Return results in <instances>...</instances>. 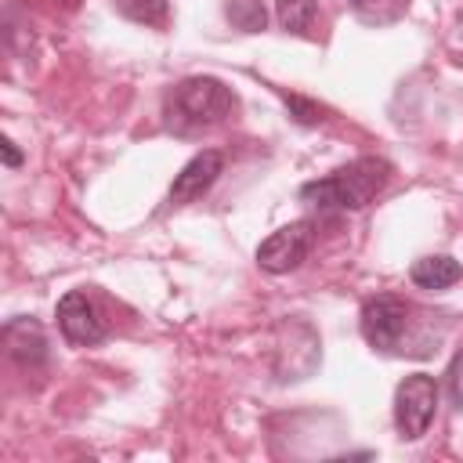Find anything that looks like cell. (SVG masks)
Masks as SVG:
<instances>
[{
	"instance_id": "1",
	"label": "cell",
	"mask_w": 463,
	"mask_h": 463,
	"mask_svg": "<svg viewBox=\"0 0 463 463\" xmlns=\"http://www.w3.org/2000/svg\"><path fill=\"white\" fill-rule=\"evenodd\" d=\"M391 181V163L380 156H362L318 181L300 184V203L318 210V213H333V210H362L369 206L383 184Z\"/></svg>"
},
{
	"instance_id": "9",
	"label": "cell",
	"mask_w": 463,
	"mask_h": 463,
	"mask_svg": "<svg viewBox=\"0 0 463 463\" xmlns=\"http://www.w3.org/2000/svg\"><path fill=\"white\" fill-rule=\"evenodd\" d=\"M409 275H412V282H416L420 289H449V286L459 282L463 268H459V260L449 257V253H427V257L412 260Z\"/></svg>"
},
{
	"instance_id": "4",
	"label": "cell",
	"mask_w": 463,
	"mask_h": 463,
	"mask_svg": "<svg viewBox=\"0 0 463 463\" xmlns=\"http://www.w3.org/2000/svg\"><path fill=\"white\" fill-rule=\"evenodd\" d=\"M438 409V383L427 373H409L394 391V427L405 441H416L427 434Z\"/></svg>"
},
{
	"instance_id": "6",
	"label": "cell",
	"mask_w": 463,
	"mask_h": 463,
	"mask_svg": "<svg viewBox=\"0 0 463 463\" xmlns=\"http://www.w3.org/2000/svg\"><path fill=\"white\" fill-rule=\"evenodd\" d=\"M224 174V156L217 148H203L195 152L177 174H174V184L166 192V203L170 206H188L195 203L199 195H206L213 188V181Z\"/></svg>"
},
{
	"instance_id": "2",
	"label": "cell",
	"mask_w": 463,
	"mask_h": 463,
	"mask_svg": "<svg viewBox=\"0 0 463 463\" xmlns=\"http://www.w3.org/2000/svg\"><path fill=\"white\" fill-rule=\"evenodd\" d=\"M232 112H235V94L228 83L213 76H184L166 90V101H163L166 127L184 137L224 123Z\"/></svg>"
},
{
	"instance_id": "10",
	"label": "cell",
	"mask_w": 463,
	"mask_h": 463,
	"mask_svg": "<svg viewBox=\"0 0 463 463\" xmlns=\"http://www.w3.org/2000/svg\"><path fill=\"white\" fill-rule=\"evenodd\" d=\"M119 14H127L137 25L163 29L170 18V0H119Z\"/></svg>"
},
{
	"instance_id": "12",
	"label": "cell",
	"mask_w": 463,
	"mask_h": 463,
	"mask_svg": "<svg viewBox=\"0 0 463 463\" xmlns=\"http://www.w3.org/2000/svg\"><path fill=\"white\" fill-rule=\"evenodd\" d=\"M228 18L235 22V29H242V33H257V29H264V7H260V0H232L228 7Z\"/></svg>"
},
{
	"instance_id": "7",
	"label": "cell",
	"mask_w": 463,
	"mask_h": 463,
	"mask_svg": "<svg viewBox=\"0 0 463 463\" xmlns=\"http://www.w3.org/2000/svg\"><path fill=\"white\" fill-rule=\"evenodd\" d=\"M58 329L69 344L76 347H90V344H101L105 340V326L98 318V307L90 304L87 293L80 289H69L61 300H58Z\"/></svg>"
},
{
	"instance_id": "3",
	"label": "cell",
	"mask_w": 463,
	"mask_h": 463,
	"mask_svg": "<svg viewBox=\"0 0 463 463\" xmlns=\"http://www.w3.org/2000/svg\"><path fill=\"white\" fill-rule=\"evenodd\" d=\"M358 326H362V336L373 351H383V354L405 351L402 344H405V333L412 326V304H405L402 297H391V293L369 297L362 304Z\"/></svg>"
},
{
	"instance_id": "13",
	"label": "cell",
	"mask_w": 463,
	"mask_h": 463,
	"mask_svg": "<svg viewBox=\"0 0 463 463\" xmlns=\"http://www.w3.org/2000/svg\"><path fill=\"white\" fill-rule=\"evenodd\" d=\"M282 101H286L289 116H293L297 123H304V127H318V123L326 119V109H322L318 101L304 98V94H282Z\"/></svg>"
},
{
	"instance_id": "16",
	"label": "cell",
	"mask_w": 463,
	"mask_h": 463,
	"mask_svg": "<svg viewBox=\"0 0 463 463\" xmlns=\"http://www.w3.org/2000/svg\"><path fill=\"white\" fill-rule=\"evenodd\" d=\"M365 4H369V0H354V7H358V11H362V7H365Z\"/></svg>"
},
{
	"instance_id": "5",
	"label": "cell",
	"mask_w": 463,
	"mask_h": 463,
	"mask_svg": "<svg viewBox=\"0 0 463 463\" xmlns=\"http://www.w3.org/2000/svg\"><path fill=\"white\" fill-rule=\"evenodd\" d=\"M315 246V224L311 221H289L275 228L260 246H257V264L271 275H286L307 260Z\"/></svg>"
},
{
	"instance_id": "15",
	"label": "cell",
	"mask_w": 463,
	"mask_h": 463,
	"mask_svg": "<svg viewBox=\"0 0 463 463\" xmlns=\"http://www.w3.org/2000/svg\"><path fill=\"white\" fill-rule=\"evenodd\" d=\"M0 156H4V163H7V166H18V163H22V152L14 148V141H11V137H4V141H0Z\"/></svg>"
},
{
	"instance_id": "14",
	"label": "cell",
	"mask_w": 463,
	"mask_h": 463,
	"mask_svg": "<svg viewBox=\"0 0 463 463\" xmlns=\"http://www.w3.org/2000/svg\"><path fill=\"white\" fill-rule=\"evenodd\" d=\"M445 391H449V402L456 409H463V347L452 354V362L445 369Z\"/></svg>"
},
{
	"instance_id": "8",
	"label": "cell",
	"mask_w": 463,
	"mask_h": 463,
	"mask_svg": "<svg viewBox=\"0 0 463 463\" xmlns=\"http://www.w3.org/2000/svg\"><path fill=\"white\" fill-rule=\"evenodd\" d=\"M4 347L11 354V362H18L22 369H40L47 362V333L36 318H11L4 326Z\"/></svg>"
},
{
	"instance_id": "11",
	"label": "cell",
	"mask_w": 463,
	"mask_h": 463,
	"mask_svg": "<svg viewBox=\"0 0 463 463\" xmlns=\"http://www.w3.org/2000/svg\"><path fill=\"white\" fill-rule=\"evenodd\" d=\"M275 18L286 33H307L315 22V0H275Z\"/></svg>"
}]
</instances>
